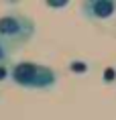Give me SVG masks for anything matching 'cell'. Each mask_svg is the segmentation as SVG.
Masks as SVG:
<instances>
[{"instance_id":"obj_1","label":"cell","mask_w":116,"mask_h":120,"mask_svg":"<svg viewBox=\"0 0 116 120\" xmlns=\"http://www.w3.org/2000/svg\"><path fill=\"white\" fill-rule=\"evenodd\" d=\"M10 79L20 88H33V90H47L55 83V73L49 67L31 61H19L10 65Z\"/></svg>"},{"instance_id":"obj_2","label":"cell","mask_w":116,"mask_h":120,"mask_svg":"<svg viewBox=\"0 0 116 120\" xmlns=\"http://www.w3.org/2000/svg\"><path fill=\"white\" fill-rule=\"evenodd\" d=\"M35 33V22L29 16L19 12H8L0 16V39L8 43L10 47H19L25 45Z\"/></svg>"},{"instance_id":"obj_3","label":"cell","mask_w":116,"mask_h":120,"mask_svg":"<svg viewBox=\"0 0 116 120\" xmlns=\"http://www.w3.org/2000/svg\"><path fill=\"white\" fill-rule=\"evenodd\" d=\"M88 8H90V12L94 16H98V19H108V16H112L116 4L114 2H108V0H102V2L98 0V2H92Z\"/></svg>"},{"instance_id":"obj_4","label":"cell","mask_w":116,"mask_h":120,"mask_svg":"<svg viewBox=\"0 0 116 120\" xmlns=\"http://www.w3.org/2000/svg\"><path fill=\"white\" fill-rule=\"evenodd\" d=\"M12 47L8 43H4L2 39H0V63H8V59H10V53H12Z\"/></svg>"},{"instance_id":"obj_5","label":"cell","mask_w":116,"mask_h":120,"mask_svg":"<svg viewBox=\"0 0 116 120\" xmlns=\"http://www.w3.org/2000/svg\"><path fill=\"white\" fill-rule=\"evenodd\" d=\"M10 77V63H0V82H6Z\"/></svg>"},{"instance_id":"obj_6","label":"cell","mask_w":116,"mask_h":120,"mask_svg":"<svg viewBox=\"0 0 116 120\" xmlns=\"http://www.w3.org/2000/svg\"><path fill=\"white\" fill-rule=\"evenodd\" d=\"M71 69H73V71H86V65L75 61V63H71Z\"/></svg>"}]
</instances>
